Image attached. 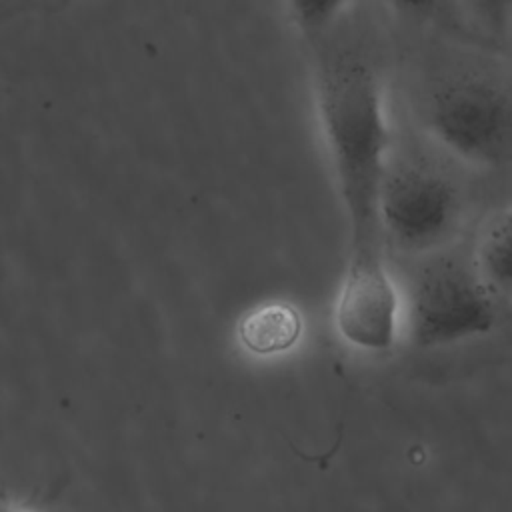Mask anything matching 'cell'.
I'll return each mask as SVG.
<instances>
[{
    "mask_svg": "<svg viewBox=\"0 0 512 512\" xmlns=\"http://www.w3.org/2000/svg\"><path fill=\"white\" fill-rule=\"evenodd\" d=\"M312 92L352 250L380 246L378 190L394 152L386 86L364 56L330 52L316 62Z\"/></svg>",
    "mask_w": 512,
    "mask_h": 512,
    "instance_id": "cell-1",
    "label": "cell"
},
{
    "mask_svg": "<svg viewBox=\"0 0 512 512\" xmlns=\"http://www.w3.org/2000/svg\"><path fill=\"white\" fill-rule=\"evenodd\" d=\"M422 124L452 158L496 166L512 154V92L492 76H450L428 92Z\"/></svg>",
    "mask_w": 512,
    "mask_h": 512,
    "instance_id": "cell-2",
    "label": "cell"
},
{
    "mask_svg": "<svg viewBox=\"0 0 512 512\" xmlns=\"http://www.w3.org/2000/svg\"><path fill=\"white\" fill-rule=\"evenodd\" d=\"M478 28L494 38L512 32V0H464Z\"/></svg>",
    "mask_w": 512,
    "mask_h": 512,
    "instance_id": "cell-9",
    "label": "cell"
},
{
    "mask_svg": "<svg viewBox=\"0 0 512 512\" xmlns=\"http://www.w3.org/2000/svg\"><path fill=\"white\" fill-rule=\"evenodd\" d=\"M0 512H30L26 508H20V506H10V504H0Z\"/></svg>",
    "mask_w": 512,
    "mask_h": 512,
    "instance_id": "cell-11",
    "label": "cell"
},
{
    "mask_svg": "<svg viewBox=\"0 0 512 512\" xmlns=\"http://www.w3.org/2000/svg\"><path fill=\"white\" fill-rule=\"evenodd\" d=\"M478 268L488 282L512 288V206L500 212L482 234Z\"/></svg>",
    "mask_w": 512,
    "mask_h": 512,
    "instance_id": "cell-7",
    "label": "cell"
},
{
    "mask_svg": "<svg viewBox=\"0 0 512 512\" xmlns=\"http://www.w3.org/2000/svg\"><path fill=\"white\" fill-rule=\"evenodd\" d=\"M460 194L436 166L394 152L378 190L380 232L404 250L440 244L460 218Z\"/></svg>",
    "mask_w": 512,
    "mask_h": 512,
    "instance_id": "cell-3",
    "label": "cell"
},
{
    "mask_svg": "<svg viewBox=\"0 0 512 512\" xmlns=\"http://www.w3.org/2000/svg\"><path fill=\"white\" fill-rule=\"evenodd\" d=\"M386 2L404 14L428 16V14H434L444 0H386Z\"/></svg>",
    "mask_w": 512,
    "mask_h": 512,
    "instance_id": "cell-10",
    "label": "cell"
},
{
    "mask_svg": "<svg viewBox=\"0 0 512 512\" xmlns=\"http://www.w3.org/2000/svg\"><path fill=\"white\" fill-rule=\"evenodd\" d=\"M302 334L300 312L286 302H272L254 308L238 326V336L254 354H278L290 350Z\"/></svg>",
    "mask_w": 512,
    "mask_h": 512,
    "instance_id": "cell-6",
    "label": "cell"
},
{
    "mask_svg": "<svg viewBox=\"0 0 512 512\" xmlns=\"http://www.w3.org/2000/svg\"><path fill=\"white\" fill-rule=\"evenodd\" d=\"M296 28L306 38L328 34L340 18H344L356 0H284Z\"/></svg>",
    "mask_w": 512,
    "mask_h": 512,
    "instance_id": "cell-8",
    "label": "cell"
},
{
    "mask_svg": "<svg viewBox=\"0 0 512 512\" xmlns=\"http://www.w3.org/2000/svg\"><path fill=\"white\" fill-rule=\"evenodd\" d=\"M398 296L380 246L356 248L336 304L340 336L362 350L382 352L394 344Z\"/></svg>",
    "mask_w": 512,
    "mask_h": 512,
    "instance_id": "cell-5",
    "label": "cell"
},
{
    "mask_svg": "<svg viewBox=\"0 0 512 512\" xmlns=\"http://www.w3.org/2000/svg\"><path fill=\"white\" fill-rule=\"evenodd\" d=\"M410 338L418 348H438L494 328V302L476 274L452 260L424 268L410 296Z\"/></svg>",
    "mask_w": 512,
    "mask_h": 512,
    "instance_id": "cell-4",
    "label": "cell"
}]
</instances>
